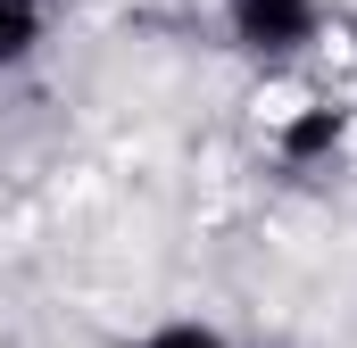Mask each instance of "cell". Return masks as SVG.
<instances>
[{
	"instance_id": "2",
	"label": "cell",
	"mask_w": 357,
	"mask_h": 348,
	"mask_svg": "<svg viewBox=\"0 0 357 348\" xmlns=\"http://www.w3.org/2000/svg\"><path fill=\"white\" fill-rule=\"evenodd\" d=\"M341 133H349V116H341V108H299V116L282 125V141H274V150H282V166H291V174H316L333 150H341Z\"/></svg>"
},
{
	"instance_id": "1",
	"label": "cell",
	"mask_w": 357,
	"mask_h": 348,
	"mask_svg": "<svg viewBox=\"0 0 357 348\" xmlns=\"http://www.w3.org/2000/svg\"><path fill=\"white\" fill-rule=\"evenodd\" d=\"M316 0H225V33L250 50V58H291L316 42Z\"/></svg>"
},
{
	"instance_id": "4",
	"label": "cell",
	"mask_w": 357,
	"mask_h": 348,
	"mask_svg": "<svg viewBox=\"0 0 357 348\" xmlns=\"http://www.w3.org/2000/svg\"><path fill=\"white\" fill-rule=\"evenodd\" d=\"M133 348H233L225 332H208V324H158L150 340H133Z\"/></svg>"
},
{
	"instance_id": "3",
	"label": "cell",
	"mask_w": 357,
	"mask_h": 348,
	"mask_svg": "<svg viewBox=\"0 0 357 348\" xmlns=\"http://www.w3.org/2000/svg\"><path fill=\"white\" fill-rule=\"evenodd\" d=\"M42 25H50V17H42V0H0V75H8V67H25V58L42 50Z\"/></svg>"
}]
</instances>
